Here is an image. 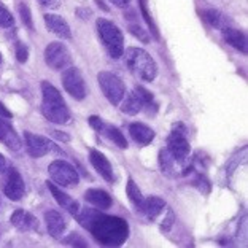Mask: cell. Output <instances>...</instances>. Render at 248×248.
<instances>
[{"instance_id": "cell-29", "label": "cell", "mask_w": 248, "mask_h": 248, "mask_svg": "<svg viewBox=\"0 0 248 248\" xmlns=\"http://www.w3.org/2000/svg\"><path fill=\"white\" fill-rule=\"evenodd\" d=\"M19 15H21L22 22H24V24L29 27V29H33L32 15H31V10H29V7H27V5H24V3L19 5Z\"/></svg>"}, {"instance_id": "cell-3", "label": "cell", "mask_w": 248, "mask_h": 248, "mask_svg": "<svg viewBox=\"0 0 248 248\" xmlns=\"http://www.w3.org/2000/svg\"><path fill=\"white\" fill-rule=\"evenodd\" d=\"M126 65L135 77L143 81H153L157 75L155 59L142 48H129L126 51Z\"/></svg>"}, {"instance_id": "cell-38", "label": "cell", "mask_w": 248, "mask_h": 248, "mask_svg": "<svg viewBox=\"0 0 248 248\" xmlns=\"http://www.w3.org/2000/svg\"><path fill=\"white\" fill-rule=\"evenodd\" d=\"M40 3H45V5H49V3H53L54 0H38Z\"/></svg>"}, {"instance_id": "cell-13", "label": "cell", "mask_w": 248, "mask_h": 248, "mask_svg": "<svg viewBox=\"0 0 248 248\" xmlns=\"http://www.w3.org/2000/svg\"><path fill=\"white\" fill-rule=\"evenodd\" d=\"M5 196L11 201H21L24 196V180H22L21 173L16 169H10L7 182H5Z\"/></svg>"}, {"instance_id": "cell-2", "label": "cell", "mask_w": 248, "mask_h": 248, "mask_svg": "<svg viewBox=\"0 0 248 248\" xmlns=\"http://www.w3.org/2000/svg\"><path fill=\"white\" fill-rule=\"evenodd\" d=\"M42 111L48 121L54 124H69L70 111L65 105L61 93L56 89L51 83H42Z\"/></svg>"}, {"instance_id": "cell-14", "label": "cell", "mask_w": 248, "mask_h": 248, "mask_svg": "<svg viewBox=\"0 0 248 248\" xmlns=\"http://www.w3.org/2000/svg\"><path fill=\"white\" fill-rule=\"evenodd\" d=\"M89 161H91L93 167L107 180V182H110V183L113 182V180H115L113 169H111L110 161L107 159L105 155H102L97 150H91V151H89Z\"/></svg>"}, {"instance_id": "cell-9", "label": "cell", "mask_w": 248, "mask_h": 248, "mask_svg": "<svg viewBox=\"0 0 248 248\" xmlns=\"http://www.w3.org/2000/svg\"><path fill=\"white\" fill-rule=\"evenodd\" d=\"M45 62L54 70H64L70 65L72 56L65 45H62L59 42H53L45 49Z\"/></svg>"}, {"instance_id": "cell-1", "label": "cell", "mask_w": 248, "mask_h": 248, "mask_svg": "<svg viewBox=\"0 0 248 248\" xmlns=\"http://www.w3.org/2000/svg\"><path fill=\"white\" fill-rule=\"evenodd\" d=\"M78 223L91 232L95 240L108 247L123 245L129 237V224L120 217L105 215L94 208H81L75 215Z\"/></svg>"}, {"instance_id": "cell-20", "label": "cell", "mask_w": 248, "mask_h": 248, "mask_svg": "<svg viewBox=\"0 0 248 248\" xmlns=\"http://www.w3.org/2000/svg\"><path fill=\"white\" fill-rule=\"evenodd\" d=\"M129 134L135 143L139 145H150L155 139V131L145 126L142 123H132L129 126Z\"/></svg>"}, {"instance_id": "cell-15", "label": "cell", "mask_w": 248, "mask_h": 248, "mask_svg": "<svg viewBox=\"0 0 248 248\" xmlns=\"http://www.w3.org/2000/svg\"><path fill=\"white\" fill-rule=\"evenodd\" d=\"M10 221L16 229L22 231V232H31V231L38 229V219L26 210H16L11 215Z\"/></svg>"}, {"instance_id": "cell-18", "label": "cell", "mask_w": 248, "mask_h": 248, "mask_svg": "<svg viewBox=\"0 0 248 248\" xmlns=\"http://www.w3.org/2000/svg\"><path fill=\"white\" fill-rule=\"evenodd\" d=\"M45 24H46L48 31H51L54 35H58L61 38H70L72 37L70 27H69V24H67V21L58 15H45Z\"/></svg>"}, {"instance_id": "cell-5", "label": "cell", "mask_w": 248, "mask_h": 248, "mask_svg": "<svg viewBox=\"0 0 248 248\" xmlns=\"http://www.w3.org/2000/svg\"><path fill=\"white\" fill-rule=\"evenodd\" d=\"M99 86L102 89L104 95L111 105H120L123 102V97L126 95V88L121 81L120 77L113 75L111 72H99L97 75Z\"/></svg>"}, {"instance_id": "cell-35", "label": "cell", "mask_w": 248, "mask_h": 248, "mask_svg": "<svg viewBox=\"0 0 248 248\" xmlns=\"http://www.w3.org/2000/svg\"><path fill=\"white\" fill-rule=\"evenodd\" d=\"M0 116L7 118V120H8V118H11V113H10L8 108H7V107H5L2 102H0Z\"/></svg>"}, {"instance_id": "cell-26", "label": "cell", "mask_w": 248, "mask_h": 248, "mask_svg": "<svg viewBox=\"0 0 248 248\" xmlns=\"http://www.w3.org/2000/svg\"><path fill=\"white\" fill-rule=\"evenodd\" d=\"M159 162H161V170L164 172L166 175H172V173H175L177 161L169 155L167 150H162L159 153Z\"/></svg>"}, {"instance_id": "cell-21", "label": "cell", "mask_w": 248, "mask_h": 248, "mask_svg": "<svg viewBox=\"0 0 248 248\" xmlns=\"http://www.w3.org/2000/svg\"><path fill=\"white\" fill-rule=\"evenodd\" d=\"M166 207V202L162 197L159 196H150L143 199V204L140 207V213H143V215L148 218V219H155L159 213L164 210Z\"/></svg>"}, {"instance_id": "cell-39", "label": "cell", "mask_w": 248, "mask_h": 248, "mask_svg": "<svg viewBox=\"0 0 248 248\" xmlns=\"http://www.w3.org/2000/svg\"><path fill=\"white\" fill-rule=\"evenodd\" d=\"M0 64H2V54H0Z\"/></svg>"}, {"instance_id": "cell-31", "label": "cell", "mask_w": 248, "mask_h": 248, "mask_svg": "<svg viewBox=\"0 0 248 248\" xmlns=\"http://www.w3.org/2000/svg\"><path fill=\"white\" fill-rule=\"evenodd\" d=\"M16 59L19 62H27V59H29V49L21 42L16 43Z\"/></svg>"}, {"instance_id": "cell-7", "label": "cell", "mask_w": 248, "mask_h": 248, "mask_svg": "<svg viewBox=\"0 0 248 248\" xmlns=\"http://www.w3.org/2000/svg\"><path fill=\"white\" fill-rule=\"evenodd\" d=\"M48 172L54 183H58L61 186H67V188H75L78 182H80V177H78L75 167L70 166L65 161L61 159L53 161L48 167Z\"/></svg>"}, {"instance_id": "cell-23", "label": "cell", "mask_w": 248, "mask_h": 248, "mask_svg": "<svg viewBox=\"0 0 248 248\" xmlns=\"http://www.w3.org/2000/svg\"><path fill=\"white\" fill-rule=\"evenodd\" d=\"M223 37H224V40H226L232 48L237 49V51L247 53V35L244 32L231 29V27H224Z\"/></svg>"}, {"instance_id": "cell-11", "label": "cell", "mask_w": 248, "mask_h": 248, "mask_svg": "<svg viewBox=\"0 0 248 248\" xmlns=\"http://www.w3.org/2000/svg\"><path fill=\"white\" fill-rule=\"evenodd\" d=\"M24 139H26V148L27 153L32 157H43L48 153L56 148L54 143L49 139H45L42 135H35L32 132H24Z\"/></svg>"}, {"instance_id": "cell-33", "label": "cell", "mask_w": 248, "mask_h": 248, "mask_svg": "<svg viewBox=\"0 0 248 248\" xmlns=\"http://www.w3.org/2000/svg\"><path fill=\"white\" fill-rule=\"evenodd\" d=\"M175 221V217H173V212H169L167 213V219H164V221H162V229L164 231H169L172 228V223Z\"/></svg>"}, {"instance_id": "cell-4", "label": "cell", "mask_w": 248, "mask_h": 248, "mask_svg": "<svg viewBox=\"0 0 248 248\" xmlns=\"http://www.w3.org/2000/svg\"><path fill=\"white\" fill-rule=\"evenodd\" d=\"M97 32L107 51L111 58H121L124 54V37L120 27L108 19H97Z\"/></svg>"}, {"instance_id": "cell-28", "label": "cell", "mask_w": 248, "mask_h": 248, "mask_svg": "<svg viewBox=\"0 0 248 248\" xmlns=\"http://www.w3.org/2000/svg\"><path fill=\"white\" fill-rule=\"evenodd\" d=\"M15 24V19H13V15L10 13L8 8L0 2V27H11Z\"/></svg>"}, {"instance_id": "cell-27", "label": "cell", "mask_w": 248, "mask_h": 248, "mask_svg": "<svg viewBox=\"0 0 248 248\" xmlns=\"http://www.w3.org/2000/svg\"><path fill=\"white\" fill-rule=\"evenodd\" d=\"M139 7H140V11H142L143 18H145V21H146V24L150 26L151 32H153V35H155L156 38H159V32H157V27H156V24H155L153 18L150 16V11H148V0H139Z\"/></svg>"}, {"instance_id": "cell-24", "label": "cell", "mask_w": 248, "mask_h": 248, "mask_svg": "<svg viewBox=\"0 0 248 248\" xmlns=\"http://www.w3.org/2000/svg\"><path fill=\"white\" fill-rule=\"evenodd\" d=\"M202 16H204V19L208 22V24L217 27V29H224V27L228 26L226 16L217 10H205L204 13H202Z\"/></svg>"}, {"instance_id": "cell-25", "label": "cell", "mask_w": 248, "mask_h": 248, "mask_svg": "<svg viewBox=\"0 0 248 248\" xmlns=\"http://www.w3.org/2000/svg\"><path fill=\"white\" fill-rule=\"evenodd\" d=\"M126 194H127V197H129V201L132 202V205H134L135 208H137V210H140V207H142L145 197L142 196V193H140V189H139V186L135 185V182H134L132 178H129V182H127Z\"/></svg>"}, {"instance_id": "cell-12", "label": "cell", "mask_w": 248, "mask_h": 248, "mask_svg": "<svg viewBox=\"0 0 248 248\" xmlns=\"http://www.w3.org/2000/svg\"><path fill=\"white\" fill-rule=\"evenodd\" d=\"M89 124H91L93 129H95V131L100 132V134H104L107 139L111 140V142H113L115 145L120 146L121 150L127 148V140H126V137H124L123 132L118 127L105 124L99 116H91V118H89Z\"/></svg>"}, {"instance_id": "cell-37", "label": "cell", "mask_w": 248, "mask_h": 248, "mask_svg": "<svg viewBox=\"0 0 248 248\" xmlns=\"http://www.w3.org/2000/svg\"><path fill=\"white\" fill-rule=\"evenodd\" d=\"M110 2L113 5H116V7H126V5H129L131 0H110Z\"/></svg>"}, {"instance_id": "cell-34", "label": "cell", "mask_w": 248, "mask_h": 248, "mask_svg": "<svg viewBox=\"0 0 248 248\" xmlns=\"http://www.w3.org/2000/svg\"><path fill=\"white\" fill-rule=\"evenodd\" d=\"M54 137L58 139V140H62V142H69L70 137H69V134H64V132H59V131H54Z\"/></svg>"}, {"instance_id": "cell-8", "label": "cell", "mask_w": 248, "mask_h": 248, "mask_svg": "<svg viewBox=\"0 0 248 248\" xmlns=\"http://www.w3.org/2000/svg\"><path fill=\"white\" fill-rule=\"evenodd\" d=\"M123 105H121V111L124 115H137L142 111L143 107H150L153 104V94L150 91H146L145 88L139 86L135 88L134 91L127 95V97H123Z\"/></svg>"}, {"instance_id": "cell-10", "label": "cell", "mask_w": 248, "mask_h": 248, "mask_svg": "<svg viewBox=\"0 0 248 248\" xmlns=\"http://www.w3.org/2000/svg\"><path fill=\"white\" fill-rule=\"evenodd\" d=\"M62 84H64V89L72 95L73 99L83 100L84 97H86V86H84V80H83L80 70L75 69V67L64 69V73H62Z\"/></svg>"}, {"instance_id": "cell-16", "label": "cell", "mask_w": 248, "mask_h": 248, "mask_svg": "<svg viewBox=\"0 0 248 248\" xmlns=\"http://www.w3.org/2000/svg\"><path fill=\"white\" fill-rule=\"evenodd\" d=\"M0 142L7 145L10 150L18 151L21 150V139L16 134V131L11 126V123L3 120V116H0Z\"/></svg>"}, {"instance_id": "cell-17", "label": "cell", "mask_w": 248, "mask_h": 248, "mask_svg": "<svg viewBox=\"0 0 248 248\" xmlns=\"http://www.w3.org/2000/svg\"><path fill=\"white\" fill-rule=\"evenodd\" d=\"M46 186H48V189H49V193L53 194V197L56 199V202L64 208V210H67L69 213H72L73 217L77 215L78 210H80V205H78V202L75 199H72V197L69 194H65L64 191L59 189L58 186H56L54 183H49L46 182Z\"/></svg>"}, {"instance_id": "cell-36", "label": "cell", "mask_w": 248, "mask_h": 248, "mask_svg": "<svg viewBox=\"0 0 248 248\" xmlns=\"http://www.w3.org/2000/svg\"><path fill=\"white\" fill-rule=\"evenodd\" d=\"M5 170H7V159L3 155H0V173H3Z\"/></svg>"}, {"instance_id": "cell-19", "label": "cell", "mask_w": 248, "mask_h": 248, "mask_svg": "<svg viewBox=\"0 0 248 248\" xmlns=\"http://www.w3.org/2000/svg\"><path fill=\"white\" fill-rule=\"evenodd\" d=\"M45 223H46V228H48V232L53 235V237H61L62 232L65 231V219L64 217L61 215L59 212L49 210L45 212Z\"/></svg>"}, {"instance_id": "cell-32", "label": "cell", "mask_w": 248, "mask_h": 248, "mask_svg": "<svg viewBox=\"0 0 248 248\" xmlns=\"http://www.w3.org/2000/svg\"><path fill=\"white\" fill-rule=\"evenodd\" d=\"M65 244H69L72 247H88V242H84L80 234H70L65 239Z\"/></svg>"}, {"instance_id": "cell-6", "label": "cell", "mask_w": 248, "mask_h": 248, "mask_svg": "<svg viewBox=\"0 0 248 248\" xmlns=\"http://www.w3.org/2000/svg\"><path fill=\"white\" fill-rule=\"evenodd\" d=\"M189 142L186 139V127L183 124H177L167 139V151L177 162L186 161L189 156Z\"/></svg>"}, {"instance_id": "cell-22", "label": "cell", "mask_w": 248, "mask_h": 248, "mask_svg": "<svg viewBox=\"0 0 248 248\" xmlns=\"http://www.w3.org/2000/svg\"><path fill=\"white\" fill-rule=\"evenodd\" d=\"M84 199L99 210H107L111 207V196L102 189H88L84 193Z\"/></svg>"}, {"instance_id": "cell-30", "label": "cell", "mask_w": 248, "mask_h": 248, "mask_svg": "<svg viewBox=\"0 0 248 248\" xmlns=\"http://www.w3.org/2000/svg\"><path fill=\"white\" fill-rule=\"evenodd\" d=\"M129 31L132 32V35L135 37V38H139V40H142L143 43H148L150 42V37H148V33H146V31L145 29H142L140 26H131L129 27Z\"/></svg>"}]
</instances>
